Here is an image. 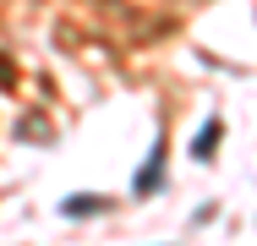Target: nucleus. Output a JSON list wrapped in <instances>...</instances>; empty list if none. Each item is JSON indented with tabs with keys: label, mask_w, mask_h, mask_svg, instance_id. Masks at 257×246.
Here are the masks:
<instances>
[{
	"label": "nucleus",
	"mask_w": 257,
	"mask_h": 246,
	"mask_svg": "<svg viewBox=\"0 0 257 246\" xmlns=\"http://www.w3.org/2000/svg\"><path fill=\"white\" fill-rule=\"evenodd\" d=\"M159 175H164V137H159V148H154V159H148V170L137 175V197H148L159 186Z\"/></svg>",
	"instance_id": "obj_1"
},
{
	"label": "nucleus",
	"mask_w": 257,
	"mask_h": 246,
	"mask_svg": "<svg viewBox=\"0 0 257 246\" xmlns=\"http://www.w3.org/2000/svg\"><path fill=\"white\" fill-rule=\"evenodd\" d=\"M213 148H219V120H208V132L197 137V159H208Z\"/></svg>",
	"instance_id": "obj_2"
},
{
	"label": "nucleus",
	"mask_w": 257,
	"mask_h": 246,
	"mask_svg": "<svg viewBox=\"0 0 257 246\" xmlns=\"http://www.w3.org/2000/svg\"><path fill=\"white\" fill-rule=\"evenodd\" d=\"M104 208V197H71V202H66V213H99Z\"/></svg>",
	"instance_id": "obj_3"
}]
</instances>
